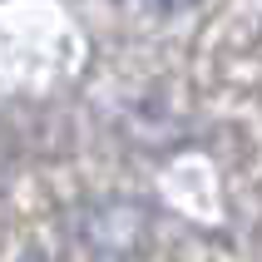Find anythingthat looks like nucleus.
Masks as SVG:
<instances>
[{
    "instance_id": "obj_1",
    "label": "nucleus",
    "mask_w": 262,
    "mask_h": 262,
    "mask_svg": "<svg viewBox=\"0 0 262 262\" xmlns=\"http://www.w3.org/2000/svg\"><path fill=\"white\" fill-rule=\"evenodd\" d=\"M148 5H154V10H183L188 0H148Z\"/></svg>"
}]
</instances>
